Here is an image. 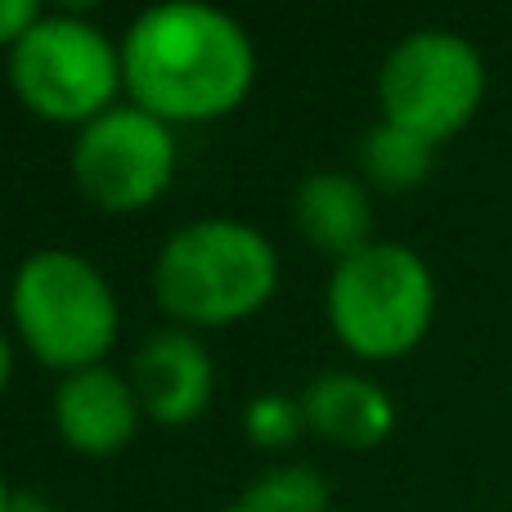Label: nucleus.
I'll return each mask as SVG.
<instances>
[{
    "label": "nucleus",
    "instance_id": "f257e3e1",
    "mask_svg": "<svg viewBox=\"0 0 512 512\" xmlns=\"http://www.w3.org/2000/svg\"><path fill=\"white\" fill-rule=\"evenodd\" d=\"M126 99L167 126L221 122L248 104L256 86L252 32L230 9L203 0H162L126 23Z\"/></svg>",
    "mask_w": 512,
    "mask_h": 512
},
{
    "label": "nucleus",
    "instance_id": "f03ea898",
    "mask_svg": "<svg viewBox=\"0 0 512 512\" xmlns=\"http://www.w3.org/2000/svg\"><path fill=\"white\" fill-rule=\"evenodd\" d=\"M279 252L239 216H203L167 234L153 256V297L176 328H230L270 306Z\"/></svg>",
    "mask_w": 512,
    "mask_h": 512
},
{
    "label": "nucleus",
    "instance_id": "7ed1b4c3",
    "mask_svg": "<svg viewBox=\"0 0 512 512\" xmlns=\"http://www.w3.org/2000/svg\"><path fill=\"white\" fill-rule=\"evenodd\" d=\"M9 324L18 346L63 378L108 360L122 333V306L108 274L86 252L36 248L9 279Z\"/></svg>",
    "mask_w": 512,
    "mask_h": 512
},
{
    "label": "nucleus",
    "instance_id": "20e7f679",
    "mask_svg": "<svg viewBox=\"0 0 512 512\" xmlns=\"http://www.w3.org/2000/svg\"><path fill=\"white\" fill-rule=\"evenodd\" d=\"M324 315L342 351L355 360H405L436 324V274L409 243L373 239L333 265Z\"/></svg>",
    "mask_w": 512,
    "mask_h": 512
},
{
    "label": "nucleus",
    "instance_id": "39448f33",
    "mask_svg": "<svg viewBox=\"0 0 512 512\" xmlns=\"http://www.w3.org/2000/svg\"><path fill=\"white\" fill-rule=\"evenodd\" d=\"M14 99L50 126H90L126 95L122 45L77 9H45L36 27L5 54Z\"/></svg>",
    "mask_w": 512,
    "mask_h": 512
},
{
    "label": "nucleus",
    "instance_id": "423d86ee",
    "mask_svg": "<svg viewBox=\"0 0 512 512\" xmlns=\"http://www.w3.org/2000/svg\"><path fill=\"white\" fill-rule=\"evenodd\" d=\"M490 72L481 50L454 27H414L378 68V113L441 149L486 104Z\"/></svg>",
    "mask_w": 512,
    "mask_h": 512
},
{
    "label": "nucleus",
    "instance_id": "0eeeda50",
    "mask_svg": "<svg viewBox=\"0 0 512 512\" xmlns=\"http://www.w3.org/2000/svg\"><path fill=\"white\" fill-rule=\"evenodd\" d=\"M176 167V126L158 122L153 113L135 108L131 99H122L104 117L81 126L68 153L77 194L108 216H135L153 207L171 189Z\"/></svg>",
    "mask_w": 512,
    "mask_h": 512
},
{
    "label": "nucleus",
    "instance_id": "6e6552de",
    "mask_svg": "<svg viewBox=\"0 0 512 512\" xmlns=\"http://www.w3.org/2000/svg\"><path fill=\"white\" fill-rule=\"evenodd\" d=\"M50 418L59 441L81 459H113L135 441L144 423L140 396L131 387V373L113 364H90V369L63 373L54 382Z\"/></svg>",
    "mask_w": 512,
    "mask_h": 512
},
{
    "label": "nucleus",
    "instance_id": "1a4fd4ad",
    "mask_svg": "<svg viewBox=\"0 0 512 512\" xmlns=\"http://www.w3.org/2000/svg\"><path fill=\"white\" fill-rule=\"evenodd\" d=\"M131 387L140 409L158 427H189L216 396V360L189 328H158L131 360Z\"/></svg>",
    "mask_w": 512,
    "mask_h": 512
},
{
    "label": "nucleus",
    "instance_id": "9d476101",
    "mask_svg": "<svg viewBox=\"0 0 512 512\" xmlns=\"http://www.w3.org/2000/svg\"><path fill=\"white\" fill-rule=\"evenodd\" d=\"M306 427L337 450H373L396 432V400L382 382L355 369H328L297 391Z\"/></svg>",
    "mask_w": 512,
    "mask_h": 512
},
{
    "label": "nucleus",
    "instance_id": "9b49d317",
    "mask_svg": "<svg viewBox=\"0 0 512 512\" xmlns=\"http://www.w3.org/2000/svg\"><path fill=\"white\" fill-rule=\"evenodd\" d=\"M292 225L306 248L337 265L373 243V189L342 167L310 171L292 194Z\"/></svg>",
    "mask_w": 512,
    "mask_h": 512
},
{
    "label": "nucleus",
    "instance_id": "f8f14e48",
    "mask_svg": "<svg viewBox=\"0 0 512 512\" xmlns=\"http://www.w3.org/2000/svg\"><path fill=\"white\" fill-rule=\"evenodd\" d=\"M436 167V144L396 122H373L360 140V180L382 194H409Z\"/></svg>",
    "mask_w": 512,
    "mask_h": 512
},
{
    "label": "nucleus",
    "instance_id": "ddd939ff",
    "mask_svg": "<svg viewBox=\"0 0 512 512\" xmlns=\"http://www.w3.org/2000/svg\"><path fill=\"white\" fill-rule=\"evenodd\" d=\"M252 512H328V481L306 463H283L243 490Z\"/></svg>",
    "mask_w": 512,
    "mask_h": 512
},
{
    "label": "nucleus",
    "instance_id": "4468645a",
    "mask_svg": "<svg viewBox=\"0 0 512 512\" xmlns=\"http://www.w3.org/2000/svg\"><path fill=\"white\" fill-rule=\"evenodd\" d=\"M239 423L256 450H288L301 432H310L301 396H292V391H256L248 405H243Z\"/></svg>",
    "mask_w": 512,
    "mask_h": 512
},
{
    "label": "nucleus",
    "instance_id": "2eb2a0df",
    "mask_svg": "<svg viewBox=\"0 0 512 512\" xmlns=\"http://www.w3.org/2000/svg\"><path fill=\"white\" fill-rule=\"evenodd\" d=\"M41 14H45L41 0H0V50L5 54L14 50V45L36 27Z\"/></svg>",
    "mask_w": 512,
    "mask_h": 512
},
{
    "label": "nucleus",
    "instance_id": "dca6fc26",
    "mask_svg": "<svg viewBox=\"0 0 512 512\" xmlns=\"http://www.w3.org/2000/svg\"><path fill=\"white\" fill-rule=\"evenodd\" d=\"M9 378H14V337L0 328V396H5Z\"/></svg>",
    "mask_w": 512,
    "mask_h": 512
},
{
    "label": "nucleus",
    "instance_id": "f3484780",
    "mask_svg": "<svg viewBox=\"0 0 512 512\" xmlns=\"http://www.w3.org/2000/svg\"><path fill=\"white\" fill-rule=\"evenodd\" d=\"M14 508H18V499H14V490H9L5 472H0V512H14Z\"/></svg>",
    "mask_w": 512,
    "mask_h": 512
},
{
    "label": "nucleus",
    "instance_id": "a211bd4d",
    "mask_svg": "<svg viewBox=\"0 0 512 512\" xmlns=\"http://www.w3.org/2000/svg\"><path fill=\"white\" fill-rule=\"evenodd\" d=\"M14 512H63V508L41 504V499H18V508H14Z\"/></svg>",
    "mask_w": 512,
    "mask_h": 512
},
{
    "label": "nucleus",
    "instance_id": "6ab92c4d",
    "mask_svg": "<svg viewBox=\"0 0 512 512\" xmlns=\"http://www.w3.org/2000/svg\"><path fill=\"white\" fill-rule=\"evenodd\" d=\"M221 512H252L248 504H243V499H239V504H230V508H221Z\"/></svg>",
    "mask_w": 512,
    "mask_h": 512
}]
</instances>
